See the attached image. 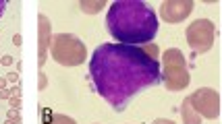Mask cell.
Instances as JSON below:
<instances>
[{
  "label": "cell",
  "instance_id": "1",
  "mask_svg": "<svg viewBox=\"0 0 222 124\" xmlns=\"http://www.w3.org/2000/svg\"><path fill=\"white\" fill-rule=\"evenodd\" d=\"M89 81L116 112L143 89L156 87L162 81L160 64L146 50L125 43H102L94 50L89 60Z\"/></svg>",
  "mask_w": 222,
  "mask_h": 124
},
{
  "label": "cell",
  "instance_id": "2",
  "mask_svg": "<svg viewBox=\"0 0 222 124\" xmlns=\"http://www.w3.org/2000/svg\"><path fill=\"white\" fill-rule=\"evenodd\" d=\"M108 31L118 43L139 46L152 41L158 33V17L146 2L116 0L106 14Z\"/></svg>",
  "mask_w": 222,
  "mask_h": 124
},
{
  "label": "cell",
  "instance_id": "3",
  "mask_svg": "<svg viewBox=\"0 0 222 124\" xmlns=\"http://www.w3.org/2000/svg\"><path fill=\"white\" fill-rule=\"evenodd\" d=\"M2 64H4V66H8V64H13V56H4V58H2Z\"/></svg>",
  "mask_w": 222,
  "mask_h": 124
},
{
  "label": "cell",
  "instance_id": "4",
  "mask_svg": "<svg viewBox=\"0 0 222 124\" xmlns=\"http://www.w3.org/2000/svg\"><path fill=\"white\" fill-rule=\"evenodd\" d=\"M4 8H7V2H4V0H0V17L4 14Z\"/></svg>",
  "mask_w": 222,
  "mask_h": 124
},
{
  "label": "cell",
  "instance_id": "5",
  "mask_svg": "<svg viewBox=\"0 0 222 124\" xmlns=\"http://www.w3.org/2000/svg\"><path fill=\"white\" fill-rule=\"evenodd\" d=\"M13 43H15V46H19V43H21V35H15V37H13Z\"/></svg>",
  "mask_w": 222,
  "mask_h": 124
},
{
  "label": "cell",
  "instance_id": "6",
  "mask_svg": "<svg viewBox=\"0 0 222 124\" xmlns=\"http://www.w3.org/2000/svg\"><path fill=\"white\" fill-rule=\"evenodd\" d=\"M154 124H174V122H172V120H156Z\"/></svg>",
  "mask_w": 222,
  "mask_h": 124
},
{
  "label": "cell",
  "instance_id": "7",
  "mask_svg": "<svg viewBox=\"0 0 222 124\" xmlns=\"http://www.w3.org/2000/svg\"><path fill=\"white\" fill-rule=\"evenodd\" d=\"M8 81H17V75H15V72H8Z\"/></svg>",
  "mask_w": 222,
  "mask_h": 124
},
{
  "label": "cell",
  "instance_id": "8",
  "mask_svg": "<svg viewBox=\"0 0 222 124\" xmlns=\"http://www.w3.org/2000/svg\"><path fill=\"white\" fill-rule=\"evenodd\" d=\"M4 83H7V81H4V79H0V89L4 87Z\"/></svg>",
  "mask_w": 222,
  "mask_h": 124
}]
</instances>
